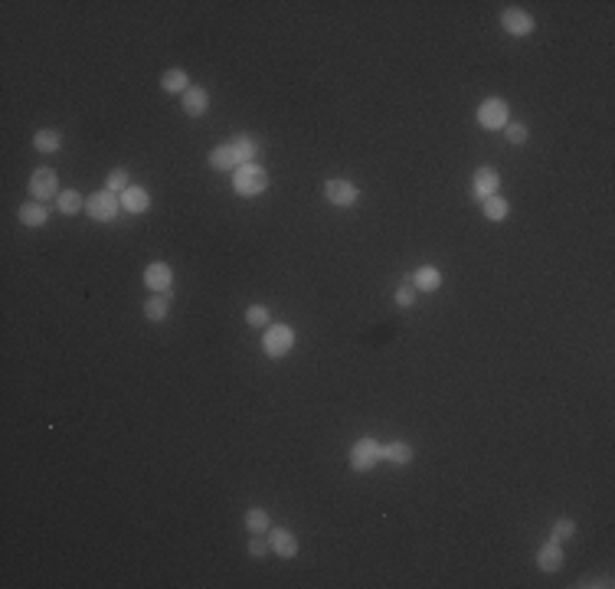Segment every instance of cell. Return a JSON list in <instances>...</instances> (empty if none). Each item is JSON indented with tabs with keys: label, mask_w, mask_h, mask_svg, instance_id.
Masks as SVG:
<instances>
[{
	"label": "cell",
	"mask_w": 615,
	"mask_h": 589,
	"mask_svg": "<svg viewBox=\"0 0 615 589\" xmlns=\"http://www.w3.org/2000/svg\"><path fill=\"white\" fill-rule=\"evenodd\" d=\"M233 187H236V193H242V197H259V193H265V187H269V174L262 171L259 164H242V167L233 171Z\"/></svg>",
	"instance_id": "6da1fadb"
},
{
	"label": "cell",
	"mask_w": 615,
	"mask_h": 589,
	"mask_svg": "<svg viewBox=\"0 0 615 589\" xmlns=\"http://www.w3.org/2000/svg\"><path fill=\"white\" fill-rule=\"evenodd\" d=\"M86 210H88V216H92L95 223H111V220L118 216V210H121V197H118V193L98 190V193H92V197L86 200Z\"/></svg>",
	"instance_id": "7a4b0ae2"
},
{
	"label": "cell",
	"mask_w": 615,
	"mask_h": 589,
	"mask_svg": "<svg viewBox=\"0 0 615 589\" xmlns=\"http://www.w3.org/2000/svg\"><path fill=\"white\" fill-rule=\"evenodd\" d=\"M262 347H265V353L269 357H288L295 347V331L288 328V324H275V328H269L265 331V341H262Z\"/></svg>",
	"instance_id": "3957f363"
},
{
	"label": "cell",
	"mask_w": 615,
	"mask_h": 589,
	"mask_svg": "<svg viewBox=\"0 0 615 589\" xmlns=\"http://www.w3.org/2000/svg\"><path fill=\"white\" fill-rule=\"evenodd\" d=\"M380 459H383V445L377 439H360L350 449V468L354 471H370Z\"/></svg>",
	"instance_id": "277c9868"
},
{
	"label": "cell",
	"mask_w": 615,
	"mask_h": 589,
	"mask_svg": "<svg viewBox=\"0 0 615 589\" xmlns=\"http://www.w3.org/2000/svg\"><path fill=\"white\" fill-rule=\"evenodd\" d=\"M478 125L488 131L504 128V125H508V102H504V98H485V102L478 105Z\"/></svg>",
	"instance_id": "5b68a950"
},
{
	"label": "cell",
	"mask_w": 615,
	"mask_h": 589,
	"mask_svg": "<svg viewBox=\"0 0 615 589\" xmlns=\"http://www.w3.org/2000/svg\"><path fill=\"white\" fill-rule=\"evenodd\" d=\"M501 23H504V30L514 33V36H530L537 20L530 17L527 10H520V7H508V10L501 13Z\"/></svg>",
	"instance_id": "8992f818"
},
{
	"label": "cell",
	"mask_w": 615,
	"mask_h": 589,
	"mask_svg": "<svg viewBox=\"0 0 615 589\" xmlns=\"http://www.w3.org/2000/svg\"><path fill=\"white\" fill-rule=\"evenodd\" d=\"M497 187H501V177H497L495 167H478L475 171V183H472V197L485 204L488 197H495Z\"/></svg>",
	"instance_id": "52a82bcc"
},
{
	"label": "cell",
	"mask_w": 615,
	"mask_h": 589,
	"mask_svg": "<svg viewBox=\"0 0 615 589\" xmlns=\"http://www.w3.org/2000/svg\"><path fill=\"white\" fill-rule=\"evenodd\" d=\"M324 197L331 200L334 206H354L360 190H357L350 181H327L324 183Z\"/></svg>",
	"instance_id": "ba28073f"
},
{
	"label": "cell",
	"mask_w": 615,
	"mask_h": 589,
	"mask_svg": "<svg viewBox=\"0 0 615 589\" xmlns=\"http://www.w3.org/2000/svg\"><path fill=\"white\" fill-rule=\"evenodd\" d=\"M56 187H59V181H56V171H49V167H40L30 177V193H33V200H40V204L56 197Z\"/></svg>",
	"instance_id": "9c48e42d"
},
{
	"label": "cell",
	"mask_w": 615,
	"mask_h": 589,
	"mask_svg": "<svg viewBox=\"0 0 615 589\" xmlns=\"http://www.w3.org/2000/svg\"><path fill=\"white\" fill-rule=\"evenodd\" d=\"M144 285L151 291H171V285H173V272H171V266L167 262H151V266L144 268Z\"/></svg>",
	"instance_id": "30bf717a"
},
{
	"label": "cell",
	"mask_w": 615,
	"mask_h": 589,
	"mask_svg": "<svg viewBox=\"0 0 615 589\" xmlns=\"http://www.w3.org/2000/svg\"><path fill=\"white\" fill-rule=\"evenodd\" d=\"M537 567L543 569V573H556V569L563 567V544L550 540V544L540 546V553H537Z\"/></svg>",
	"instance_id": "8fae6325"
},
{
	"label": "cell",
	"mask_w": 615,
	"mask_h": 589,
	"mask_svg": "<svg viewBox=\"0 0 615 589\" xmlns=\"http://www.w3.org/2000/svg\"><path fill=\"white\" fill-rule=\"evenodd\" d=\"M269 546L275 550V553H279V557H285V560H292L295 553H298V540H295V534H292V530H285V527L272 530Z\"/></svg>",
	"instance_id": "7c38bea8"
},
{
	"label": "cell",
	"mask_w": 615,
	"mask_h": 589,
	"mask_svg": "<svg viewBox=\"0 0 615 589\" xmlns=\"http://www.w3.org/2000/svg\"><path fill=\"white\" fill-rule=\"evenodd\" d=\"M206 108H210V95H206V89H187L184 92V112L190 118H200L206 112Z\"/></svg>",
	"instance_id": "4fadbf2b"
},
{
	"label": "cell",
	"mask_w": 615,
	"mask_h": 589,
	"mask_svg": "<svg viewBox=\"0 0 615 589\" xmlns=\"http://www.w3.org/2000/svg\"><path fill=\"white\" fill-rule=\"evenodd\" d=\"M46 220H49V213H46V204H40V200H30V204L20 206V223L23 226L36 229V226H46Z\"/></svg>",
	"instance_id": "5bb4252c"
},
{
	"label": "cell",
	"mask_w": 615,
	"mask_h": 589,
	"mask_svg": "<svg viewBox=\"0 0 615 589\" xmlns=\"http://www.w3.org/2000/svg\"><path fill=\"white\" fill-rule=\"evenodd\" d=\"M233 154H236V161H239V167L242 164H256V154H259V144H256V138H249V135H239L233 144Z\"/></svg>",
	"instance_id": "9a60e30c"
},
{
	"label": "cell",
	"mask_w": 615,
	"mask_h": 589,
	"mask_svg": "<svg viewBox=\"0 0 615 589\" xmlns=\"http://www.w3.org/2000/svg\"><path fill=\"white\" fill-rule=\"evenodd\" d=\"M148 204H151V200H148V190H144V187H128V190L121 193V206H125L128 213H144Z\"/></svg>",
	"instance_id": "2e32d148"
},
{
	"label": "cell",
	"mask_w": 615,
	"mask_h": 589,
	"mask_svg": "<svg viewBox=\"0 0 615 589\" xmlns=\"http://www.w3.org/2000/svg\"><path fill=\"white\" fill-rule=\"evenodd\" d=\"M210 167H213V171H236L239 161H236V154H233V148L223 144V148L210 151Z\"/></svg>",
	"instance_id": "e0dca14e"
},
{
	"label": "cell",
	"mask_w": 615,
	"mask_h": 589,
	"mask_svg": "<svg viewBox=\"0 0 615 589\" xmlns=\"http://www.w3.org/2000/svg\"><path fill=\"white\" fill-rule=\"evenodd\" d=\"M161 86H164V92H171V95H177V92L184 95L187 89H190V79H187L184 69H167L161 79Z\"/></svg>",
	"instance_id": "ac0fdd59"
},
{
	"label": "cell",
	"mask_w": 615,
	"mask_h": 589,
	"mask_svg": "<svg viewBox=\"0 0 615 589\" xmlns=\"http://www.w3.org/2000/svg\"><path fill=\"white\" fill-rule=\"evenodd\" d=\"M383 459L393 461V465H410L412 461V445L410 442H389V445H383Z\"/></svg>",
	"instance_id": "d6986e66"
},
{
	"label": "cell",
	"mask_w": 615,
	"mask_h": 589,
	"mask_svg": "<svg viewBox=\"0 0 615 589\" xmlns=\"http://www.w3.org/2000/svg\"><path fill=\"white\" fill-rule=\"evenodd\" d=\"M442 285V272L435 266H422V268H416V289H422V291H435Z\"/></svg>",
	"instance_id": "ffe728a7"
},
{
	"label": "cell",
	"mask_w": 615,
	"mask_h": 589,
	"mask_svg": "<svg viewBox=\"0 0 615 589\" xmlns=\"http://www.w3.org/2000/svg\"><path fill=\"white\" fill-rule=\"evenodd\" d=\"M167 311H171V298H167V295H151V298H148V305H144L148 321H164V318H167Z\"/></svg>",
	"instance_id": "44dd1931"
},
{
	"label": "cell",
	"mask_w": 615,
	"mask_h": 589,
	"mask_svg": "<svg viewBox=\"0 0 615 589\" xmlns=\"http://www.w3.org/2000/svg\"><path fill=\"white\" fill-rule=\"evenodd\" d=\"M508 213H511V204L504 200V197H488L485 200V216L491 220V223H501V220H508Z\"/></svg>",
	"instance_id": "7402d4cb"
},
{
	"label": "cell",
	"mask_w": 615,
	"mask_h": 589,
	"mask_svg": "<svg viewBox=\"0 0 615 589\" xmlns=\"http://www.w3.org/2000/svg\"><path fill=\"white\" fill-rule=\"evenodd\" d=\"M33 144H36V151H43V154H53V151H59V131H53V128L36 131Z\"/></svg>",
	"instance_id": "603a6c76"
},
{
	"label": "cell",
	"mask_w": 615,
	"mask_h": 589,
	"mask_svg": "<svg viewBox=\"0 0 615 589\" xmlns=\"http://www.w3.org/2000/svg\"><path fill=\"white\" fill-rule=\"evenodd\" d=\"M131 183H128V171H125V167H115V171H108V177H105V190L108 193H125L128 190Z\"/></svg>",
	"instance_id": "cb8c5ba5"
},
{
	"label": "cell",
	"mask_w": 615,
	"mask_h": 589,
	"mask_svg": "<svg viewBox=\"0 0 615 589\" xmlns=\"http://www.w3.org/2000/svg\"><path fill=\"white\" fill-rule=\"evenodd\" d=\"M246 527L252 530V534H262V530H269V514H265L262 507H252V511H246Z\"/></svg>",
	"instance_id": "d4e9b609"
},
{
	"label": "cell",
	"mask_w": 615,
	"mask_h": 589,
	"mask_svg": "<svg viewBox=\"0 0 615 589\" xmlns=\"http://www.w3.org/2000/svg\"><path fill=\"white\" fill-rule=\"evenodd\" d=\"M79 206H82L79 190H63L59 193V210H63V213H79Z\"/></svg>",
	"instance_id": "484cf974"
},
{
	"label": "cell",
	"mask_w": 615,
	"mask_h": 589,
	"mask_svg": "<svg viewBox=\"0 0 615 589\" xmlns=\"http://www.w3.org/2000/svg\"><path fill=\"white\" fill-rule=\"evenodd\" d=\"M573 534H576V524H573L570 517H563V521H556V524H553V534H550V540H556V544H563V540H570Z\"/></svg>",
	"instance_id": "4316f807"
},
{
	"label": "cell",
	"mask_w": 615,
	"mask_h": 589,
	"mask_svg": "<svg viewBox=\"0 0 615 589\" xmlns=\"http://www.w3.org/2000/svg\"><path fill=\"white\" fill-rule=\"evenodd\" d=\"M246 321L252 324V328H265V324H269V308H265V305H252V308L246 311Z\"/></svg>",
	"instance_id": "83f0119b"
},
{
	"label": "cell",
	"mask_w": 615,
	"mask_h": 589,
	"mask_svg": "<svg viewBox=\"0 0 615 589\" xmlns=\"http://www.w3.org/2000/svg\"><path fill=\"white\" fill-rule=\"evenodd\" d=\"M272 546H269V540H262L259 534H252V540H249V553H252V557L256 560H262L265 557V553H269Z\"/></svg>",
	"instance_id": "f1b7e54d"
},
{
	"label": "cell",
	"mask_w": 615,
	"mask_h": 589,
	"mask_svg": "<svg viewBox=\"0 0 615 589\" xmlns=\"http://www.w3.org/2000/svg\"><path fill=\"white\" fill-rule=\"evenodd\" d=\"M504 128H508L511 144H527V128H524V125H504Z\"/></svg>",
	"instance_id": "f546056e"
},
{
	"label": "cell",
	"mask_w": 615,
	"mask_h": 589,
	"mask_svg": "<svg viewBox=\"0 0 615 589\" xmlns=\"http://www.w3.org/2000/svg\"><path fill=\"white\" fill-rule=\"evenodd\" d=\"M412 301H416V295H412V285L406 282V285H400V291H396V305H400V308H410Z\"/></svg>",
	"instance_id": "4dcf8cb0"
}]
</instances>
